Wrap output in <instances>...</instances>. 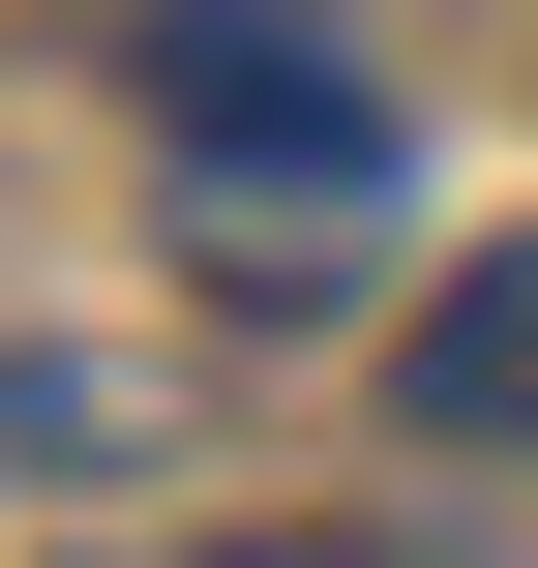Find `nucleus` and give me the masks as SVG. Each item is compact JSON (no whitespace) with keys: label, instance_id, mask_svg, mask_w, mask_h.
<instances>
[{"label":"nucleus","instance_id":"7ed1b4c3","mask_svg":"<svg viewBox=\"0 0 538 568\" xmlns=\"http://www.w3.org/2000/svg\"><path fill=\"white\" fill-rule=\"evenodd\" d=\"M300 568H329V539H300Z\"/></svg>","mask_w":538,"mask_h":568},{"label":"nucleus","instance_id":"f03ea898","mask_svg":"<svg viewBox=\"0 0 538 568\" xmlns=\"http://www.w3.org/2000/svg\"><path fill=\"white\" fill-rule=\"evenodd\" d=\"M389 419H419V449H538V240H479V270L389 329Z\"/></svg>","mask_w":538,"mask_h":568},{"label":"nucleus","instance_id":"f257e3e1","mask_svg":"<svg viewBox=\"0 0 538 568\" xmlns=\"http://www.w3.org/2000/svg\"><path fill=\"white\" fill-rule=\"evenodd\" d=\"M120 60H150V120H180V150H389V90H359V30H329V0H150Z\"/></svg>","mask_w":538,"mask_h":568}]
</instances>
